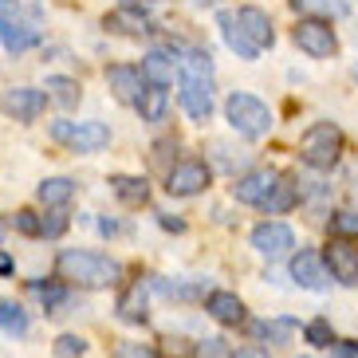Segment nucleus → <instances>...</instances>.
Masks as SVG:
<instances>
[{
	"instance_id": "obj_1",
	"label": "nucleus",
	"mask_w": 358,
	"mask_h": 358,
	"mask_svg": "<svg viewBox=\"0 0 358 358\" xmlns=\"http://www.w3.org/2000/svg\"><path fill=\"white\" fill-rule=\"evenodd\" d=\"M55 275L67 287H115L122 275V264L91 248H64L55 256Z\"/></svg>"
},
{
	"instance_id": "obj_2",
	"label": "nucleus",
	"mask_w": 358,
	"mask_h": 358,
	"mask_svg": "<svg viewBox=\"0 0 358 358\" xmlns=\"http://www.w3.org/2000/svg\"><path fill=\"white\" fill-rule=\"evenodd\" d=\"M343 146H347V138L335 122H311L299 138V158L311 169H331L343 158Z\"/></svg>"
},
{
	"instance_id": "obj_3",
	"label": "nucleus",
	"mask_w": 358,
	"mask_h": 358,
	"mask_svg": "<svg viewBox=\"0 0 358 358\" xmlns=\"http://www.w3.org/2000/svg\"><path fill=\"white\" fill-rule=\"evenodd\" d=\"M224 118H229V127L236 130V134L252 138V142H260V138L272 130V110H268V103H260V99L248 95V91H232V95L224 99Z\"/></svg>"
},
{
	"instance_id": "obj_4",
	"label": "nucleus",
	"mask_w": 358,
	"mask_h": 358,
	"mask_svg": "<svg viewBox=\"0 0 358 358\" xmlns=\"http://www.w3.org/2000/svg\"><path fill=\"white\" fill-rule=\"evenodd\" d=\"M52 142L75 150V154H95V150L110 146V127L99 122V118H87V122H71V118H55L48 127Z\"/></svg>"
},
{
	"instance_id": "obj_5",
	"label": "nucleus",
	"mask_w": 358,
	"mask_h": 358,
	"mask_svg": "<svg viewBox=\"0 0 358 358\" xmlns=\"http://www.w3.org/2000/svg\"><path fill=\"white\" fill-rule=\"evenodd\" d=\"M292 40H295V48H299L303 55H311V59H331L335 48H338L331 20H315V16H303V20L295 24Z\"/></svg>"
},
{
	"instance_id": "obj_6",
	"label": "nucleus",
	"mask_w": 358,
	"mask_h": 358,
	"mask_svg": "<svg viewBox=\"0 0 358 358\" xmlns=\"http://www.w3.org/2000/svg\"><path fill=\"white\" fill-rule=\"evenodd\" d=\"M209 181H213V169L205 162L185 158L166 173V193L169 197H197V193L209 189Z\"/></svg>"
},
{
	"instance_id": "obj_7",
	"label": "nucleus",
	"mask_w": 358,
	"mask_h": 358,
	"mask_svg": "<svg viewBox=\"0 0 358 358\" xmlns=\"http://www.w3.org/2000/svg\"><path fill=\"white\" fill-rule=\"evenodd\" d=\"M280 169L272 166H260V169H248L244 178H236V185H232V197L241 201V205H268V197H272V189L280 185Z\"/></svg>"
},
{
	"instance_id": "obj_8",
	"label": "nucleus",
	"mask_w": 358,
	"mask_h": 358,
	"mask_svg": "<svg viewBox=\"0 0 358 358\" xmlns=\"http://www.w3.org/2000/svg\"><path fill=\"white\" fill-rule=\"evenodd\" d=\"M43 106H48V95L36 87H8L0 95V115L16 118V122H36L43 115Z\"/></svg>"
},
{
	"instance_id": "obj_9",
	"label": "nucleus",
	"mask_w": 358,
	"mask_h": 358,
	"mask_svg": "<svg viewBox=\"0 0 358 358\" xmlns=\"http://www.w3.org/2000/svg\"><path fill=\"white\" fill-rule=\"evenodd\" d=\"M319 256H323L331 280H338L343 287H358V248L350 241H331Z\"/></svg>"
},
{
	"instance_id": "obj_10",
	"label": "nucleus",
	"mask_w": 358,
	"mask_h": 358,
	"mask_svg": "<svg viewBox=\"0 0 358 358\" xmlns=\"http://www.w3.org/2000/svg\"><path fill=\"white\" fill-rule=\"evenodd\" d=\"M232 20H236L241 36L252 43L256 52H264V48H272V43H275L272 16H268L264 8H256V4H244V8H236V12H232Z\"/></svg>"
},
{
	"instance_id": "obj_11",
	"label": "nucleus",
	"mask_w": 358,
	"mask_h": 358,
	"mask_svg": "<svg viewBox=\"0 0 358 358\" xmlns=\"http://www.w3.org/2000/svg\"><path fill=\"white\" fill-rule=\"evenodd\" d=\"M292 280L299 287H307V292H327L331 287V272H327L323 256L315 248H299L292 256Z\"/></svg>"
},
{
	"instance_id": "obj_12",
	"label": "nucleus",
	"mask_w": 358,
	"mask_h": 358,
	"mask_svg": "<svg viewBox=\"0 0 358 358\" xmlns=\"http://www.w3.org/2000/svg\"><path fill=\"white\" fill-rule=\"evenodd\" d=\"M252 248L260 256H268V260H275V256H287L295 248V232L287 229V224L280 221H260L252 229Z\"/></svg>"
},
{
	"instance_id": "obj_13",
	"label": "nucleus",
	"mask_w": 358,
	"mask_h": 358,
	"mask_svg": "<svg viewBox=\"0 0 358 358\" xmlns=\"http://www.w3.org/2000/svg\"><path fill=\"white\" fill-rule=\"evenodd\" d=\"M181 106L193 122H205L213 115V79H185L181 75Z\"/></svg>"
},
{
	"instance_id": "obj_14",
	"label": "nucleus",
	"mask_w": 358,
	"mask_h": 358,
	"mask_svg": "<svg viewBox=\"0 0 358 358\" xmlns=\"http://www.w3.org/2000/svg\"><path fill=\"white\" fill-rule=\"evenodd\" d=\"M106 87L115 91L118 103H138V95L146 91V79H142V71L130 64H115V67H106Z\"/></svg>"
},
{
	"instance_id": "obj_15",
	"label": "nucleus",
	"mask_w": 358,
	"mask_h": 358,
	"mask_svg": "<svg viewBox=\"0 0 358 358\" xmlns=\"http://www.w3.org/2000/svg\"><path fill=\"white\" fill-rule=\"evenodd\" d=\"M115 311H118L122 323H142V319H146V280H142V275H134V280L118 292Z\"/></svg>"
},
{
	"instance_id": "obj_16",
	"label": "nucleus",
	"mask_w": 358,
	"mask_h": 358,
	"mask_svg": "<svg viewBox=\"0 0 358 358\" xmlns=\"http://www.w3.org/2000/svg\"><path fill=\"white\" fill-rule=\"evenodd\" d=\"M173 75H178V55L166 52V48L146 52V59H142V79H146V83L169 87V83H173Z\"/></svg>"
},
{
	"instance_id": "obj_17",
	"label": "nucleus",
	"mask_w": 358,
	"mask_h": 358,
	"mask_svg": "<svg viewBox=\"0 0 358 358\" xmlns=\"http://www.w3.org/2000/svg\"><path fill=\"white\" fill-rule=\"evenodd\" d=\"M205 311H209L221 327L244 323V303H241V295H232V292H213L209 299H205Z\"/></svg>"
},
{
	"instance_id": "obj_18",
	"label": "nucleus",
	"mask_w": 358,
	"mask_h": 358,
	"mask_svg": "<svg viewBox=\"0 0 358 358\" xmlns=\"http://www.w3.org/2000/svg\"><path fill=\"white\" fill-rule=\"evenodd\" d=\"M0 43H4L8 52H28V48H36V43H40V28L0 16Z\"/></svg>"
},
{
	"instance_id": "obj_19",
	"label": "nucleus",
	"mask_w": 358,
	"mask_h": 358,
	"mask_svg": "<svg viewBox=\"0 0 358 358\" xmlns=\"http://www.w3.org/2000/svg\"><path fill=\"white\" fill-rule=\"evenodd\" d=\"M110 193H115L122 205L138 209V205H146V201H150V181L146 178H134V173H115V178H110Z\"/></svg>"
},
{
	"instance_id": "obj_20",
	"label": "nucleus",
	"mask_w": 358,
	"mask_h": 358,
	"mask_svg": "<svg viewBox=\"0 0 358 358\" xmlns=\"http://www.w3.org/2000/svg\"><path fill=\"white\" fill-rule=\"evenodd\" d=\"M106 28H110V32H127V36H146V32H154L150 16H146L142 8H134V4L110 12V16H106Z\"/></svg>"
},
{
	"instance_id": "obj_21",
	"label": "nucleus",
	"mask_w": 358,
	"mask_h": 358,
	"mask_svg": "<svg viewBox=\"0 0 358 358\" xmlns=\"http://www.w3.org/2000/svg\"><path fill=\"white\" fill-rule=\"evenodd\" d=\"M28 327H32L28 311H24L16 299H4V295H0V331H4L8 338H24L28 335Z\"/></svg>"
},
{
	"instance_id": "obj_22",
	"label": "nucleus",
	"mask_w": 358,
	"mask_h": 358,
	"mask_svg": "<svg viewBox=\"0 0 358 358\" xmlns=\"http://www.w3.org/2000/svg\"><path fill=\"white\" fill-rule=\"evenodd\" d=\"M134 106H138V115H142V122H162V118H166V106H169V91L146 83V91L138 95Z\"/></svg>"
},
{
	"instance_id": "obj_23",
	"label": "nucleus",
	"mask_w": 358,
	"mask_h": 358,
	"mask_svg": "<svg viewBox=\"0 0 358 358\" xmlns=\"http://www.w3.org/2000/svg\"><path fill=\"white\" fill-rule=\"evenodd\" d=\"M36 197H40V205H48V209H64L67 201L75 197V181L71 178H43Z\"/></svg>"
},
{
	"instance_id": "obj_24",
	"label": "nucleus",
	"mask_w": 358,
	"mask_h": 358,
	"mask_svg": "<svg viewBox=\"0 0 358 358\" xmlns=\"http://www.w3.org/2000/svg\"><path fill=\"white\" fill-rule=\"evenodd\" d=\"M43 91H48V99L59 106H79V95H83V87L75 83V79H67V75H48V83H43Z\"/></svg>"
},
{
	"instance_id": "obj_25",
	"label": "nucleus",
	"mask_w": 358,
	"mask_h": 358,
	"mask_svg": "<svg viewBox=\"0 0 358 358\" xmlns=\"http://www.w3.org/2000/svg\"><path fill=\"white\" fill-rule=\"evenodd\" d=\"M295 201H299V181H295V178H280V185L272 189V197H268V205H264V209L280 217V213L295 209Z\"/></svg>"
},
{
	"instance_id": "obj_26",
	"label": "nucleus",
	"mask_w": 358,
	"mask_h": 358,
	"mask_svg": "<svg viewBox=\"0 0 358 358\" xmlns=\"http://www.w3.org/2000/svg\"><path fill=\"white\" fill-rule=\"evenodd\" d=\"M221 36H224V43H229L241 59H256V55H260L252 43L241 36V28H236V20H232V12H221Z\"/></svg>"
},
{
	"instance_id": "obj_27",
	"label": "nucleus",
	"mask_w": 358,
	"mask_h": 358,
	"mask_svg": "<svg viewBox=\"0 0 358 358\" xmlns=\"http://www.w3.org/2000/svg\"><path fill=\"white\" fill-rule=\"evenodd\" d=\"M252 335L268 338V343H287L295 335V323L292 319H260V323H252Z\"/></svg>"
},
{
	"instance_id": "obj_28",
	"label": "nucleus",
	"mask_w": 358,
	"mask_h": 358,
	"mask_svg": "<svg viewBox=\"0 0 358 358\" xmlns=\"http://www.w3.org/2000/svg\"><path fill=\"white\" fill-rule=\"evenodd\" d=\"M28 287L40 295V303L48 307V315H59V307L67 303V284H43V280H32Z\"/></svg>"
},
{
	"instance_id": "obj_29",
	"label": "nucleus",
	"mask_w": 358,
	"mask_h": 358,
	"mask_svg": "<svg viewBox=\"0 0 358 358\" xmlns=\"http://www.w3.org/2000/svg\"><path fill=\"white\" fill-rule=\"evenodd\" d=\"M295 12H315V20H327V16H343L347 4L343 0H292Z\"/></svg>"
},
{
	"instance_id": "obj_30",
	"label": "nucleus",
	"mask_w": 358,
	"mask_h": 358,
	"mask_svg": "<svg viewBox=\"0 0 358 358\" xmlns=\"http://www.w3.org/2000/svg\"><path fill=\"white\" fill-rule=\"evenodd\" d=\"M331 232H335V241L358 236V209H338L335 217H331Z\"/></svg>"
},
{
	"instance_id": "obj_31",
	"label": "nucleus",
	"mask_w": 358,
	"mask_h": 358,
	"mask_svg": "<svg viewBox=\"0 0 358 358\" xmlns=\"http://www.w3.org/2000/svg\"><path fill=\"white\" fill-rule=\"evenodd\" d=\"M55 358H83L87 355V338L83 335H59L52 347Z\"/></svg>"
},
{
	"instance_id": "obj_32",
	"label": "nucleus",
	"mask_w": 358,
	"mask_h": 358,
	"mask_svg": "<svg viewBox=\"0 0 358 358\" xmlns=\"http://www.w3.org/2000/svg\"><path fill=\"white\" fill-rule=\"evenodd\" d=\"M303 338L311 347H331V343H335V331H331L327 319H311V323L303 327Z\"/></svg>"
},
{
	"instance_id": "obj_33",
	"label": "nucleus",
	"mask_w": 358,
	"mask_h": 358,
	"mask_svg": "<svg viewBox=\"0 0 358 358\" xmlns=\"http://www.w3.org/2000/svg\"><path fill=\"white\" fill-rule=\"evenodd\" d=\"M67 213L64 209H52L48 217H40V236H48V241H55V236H64L67 232Z\"/></svg>"
},
{
	"instance_id": "obj_34",
	"label": "nucleus",
	"mask_w": 358,
	"mask_h": 358,
	"mask_svg": "<svg viewBox=\"0 0 358 358\" xmlns=\"http://www.w3.org/2000/svg\"><path fill=\"white\" fill-rule=\"evenodd\" d=\"M12 224H16V232H24V236H40V217H36L32 209H16L12 213Z\"/></svg>"
},
{
	"instance_id": "obj_35",
	"label": "nucleus",
	"mask_w": 358,
	"mask_h": 358,
	"mask_svg": "<svg viewBox=\"0 0 358 358\" xmlns=\"http://www.w3.org/2000/svg\"><path fill=\"white\" fill-rule=\"evenodd\" d=\"M115 358H158V350L150 347V343H122L115 350Z\"/></svg>"
},
{
	"instance_id": "obj_36",
	"label": "nucleus",
	"mask_w": 358,
	"mask_h": 358,
	"mask_svg": "<svg viewBox=\"0 0 358 358\" xmlns=\"http://www.w3.org/2000/svg\"><path fill=\"white\" fill-rule=\"evenodd\" d=\"M327 350H331V358H358V343H338L335 338Z\"/></svg>"
},
{
	"instance_id": "obj_37",
	"label": "nucleus",
	"mask_w": 358,
	"mask_h": 358,
	"mask_svg": "<svg viewBox=\"0 0 358 358\" xmlns=\"http://www.w3.org/2000/svg\"><path fill=\"white\" fill-rule=\"evenodd\" d=\"M158 224L169 232H185V221H181V217H169V213H158Z\"/></svg>"
},
{
	"instance_id": "obj_38",
	"label": "nucleus",
	"mask_w": 358,
	"mask_h": 358,
	"mask_svg": "<svg viewBox=\"0 0 358 358\" xmlns=\"http://www.w3.org/2000/svg\"><path fill=\"white\" fill-rule=\"evenodd\" d=\"M232 358H268V355H264L260 347H244V350H236Z\"/></svg>"
},
{
	"instance_id": "obj_39",
	"label": "nucleus",
	"mask_w": 358,
	"mask_h": 358,
	"mask_svg": "<svg viewBox=\"0 0 358 358\" xmlns=\"http://www.w3.org/2000/svg\"><path fill=\"white\" fill-rule=\"evenodd\" d=\"M118 229H122L118 221H99V232H103V236H115Z\"/></svg>"
},
{
	"instance_id": "obj_40",
	"label": "nucleus",
	"mask_w": 358,
	"mask_h": 358,
	"mask_svg": "<svg viewBox=\"0 0 358 358\" xmlns=\"http://www.w3.org/2000/svg\"><path fill=\"white\" fill-rule=\"evenodd\" d=\"M193 4H201V8H217L221 0H193Z\"/></svg>"
},
{
	"instance_id": "obj_41",
	"label": "nucleus",
	"mask_w": 358,
	"mask_h": 358,
	"mask_svg": "<svg viewBox=\"0 0 358 358\" xmlns=\"http://www.w3.org/2000/svg\"><path fill=\"white\" fill-rule=\"evenodd\" d=\"M355 83H358V67H355Z\"/></svg>"
}]
</instances>
